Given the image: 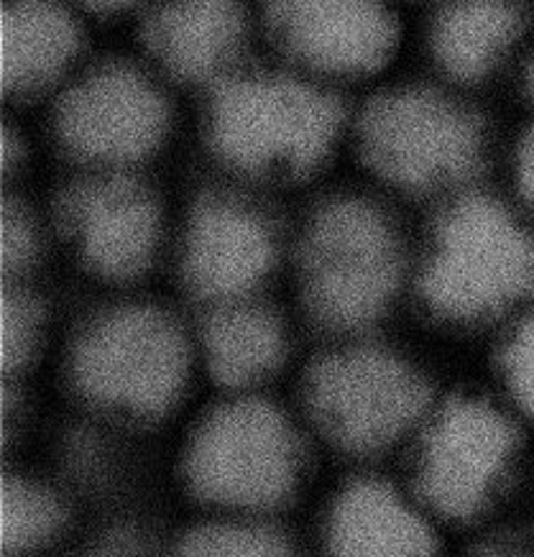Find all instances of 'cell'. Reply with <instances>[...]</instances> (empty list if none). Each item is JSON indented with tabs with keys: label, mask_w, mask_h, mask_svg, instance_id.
Wrapping results in <instances>:
<instances>
[{
	"label": "cell",
	"mask_w": 534,
	"mask_h": 557,
	"mask_svg": "<svg viewBox=\"0 0 534 557\" xmlns=\"http://www.w3.org/2000/svg\"><path fill=\"white\" fill-rule=\"evenodd\" d=\"M412 284L445 325L507 327L534 305V223L514 200L468 189L435 208Z\"/></svg>",
	"instance_id": "1"
},
{
	"label": "cell",
	"mask_w": 534,
	"mask_h": 557,
	"mask_svg": "<svg viewBox=\"0 0 534 557\" xmlns=\"http://www.w3.org/2000/svg\"><path fill=\"white\" fill-rule=\"evenodd\" d=\"M358 151L386 185L443 205L479 187L488 161V128L452 87L401 85L363 108Z\"/></svg>",
	"instance_id": "2"
},
{
	"label": "cell",
	"mask_w": 534,
	"mask_h": 557,
	"mask_svg": "<svg viewBox=\"0 0 534 557\" xmlns=\"http://www.w3.org/2000/svg\"><path fill=\"white\" fill-rule=\"evenodd\" d=\"M524 430L504 399L473 392L435 399L412 437V494L437 522L484 519L522 471Z\"/></svg>",
	"instance_id": "3"
},
{
	"label": "cell",
	"mask_w": 534,
	"mask_h": 557,
	"mask_svg": "<svg viewBox=\"0 0 534 557\" xmlns=\"http://www.w3.org/2000/svg\"><path fill=\"white\" fill-rule=\"evenodd\" d=\"M407 274L405 238L376 202L333 197L314 210L299 246V282L325 327L361 330L382 320Z\"/></svg>",
	"instance_id": "4"
},
{
	"label": "cell",
	"mask_w": 534,
	"mask_h": 557,
	"mask_svg": "<svg viewBox=\"0 0 534 557\" xmlns=\"http://www.w3.org/2000/svg\"><path fill=\"white\" fill-rule=\"evenodd\" d=\"M208 141L215 157L246 174L314 170L343 131L335 95L276 72H231L212 90Z\"/></svg>",
	"instance_id": "5"
},
{
	"label": "cell",
	"mask_w": 534,
	"mask_h": 557,
	"mask_svg": "<svg viewBox=\"0 0 534 557\" xmlns=\"http://www.w3.org/2000/svg\"><path fill=\"white\" fill-rule=\"evenodd\" d=\"M70 373L77 392L95 405L157 417L174 407L187 384V341L157 307H115L77 335Z\"/></svg>",
	"instance_id": "6"
},
{
	"label": "cell",
	"mask_w": 534,
	"mask_h": 557,
	"mask_svg": "<svg viewBox=\"0 0 534 557\" xmlns=\"http://www.w3.org/2000/svg\"><path fill=\"white\" fill-rule=\"evenodd\" d=\"M307 407L340 448L378 453L414 437L435 405L433 386L409 358L389 348L335 350L305 381Z\"/></svg>",
	"instance_id": "7"
},
{
	"label": "cell",
	"mask_w": 534,
	"mask_h": 557,
	"mask_svg": "<svg viewBox=\"0 0 534 557\" xmlns=\"http://www.w3.org/2000/svg\"><path fill=\"white\" fill-rule=\"evenodd\" d=\"M302 475V445L269 401L238 399L195 430L185 453L187 486L204 502L261 509L282 504Z\"/></svg>",
	"instance_id": "8"
},
{
	"label": "cell",
	"mask_w": 534,
	"mask_h": 557,
	"mask_svg": "<svg viewBox=\"0 0 534 557\" xmlns=\"http://www.w3.org/2000/svg\"><path fill=\"white\" fill-rule=\"evenodd\" d=\"M172 113L164 92L126 62H108L87 72L64 92L54 131L64 151L119 172L162 146Z\"/></svg>",
	"instance_id": "9"
},
{
	"label": "cell",
	"mask_w": 534,
	"mask_h": 557,
	"mask_svg": "<svg viewBox=\"0 0 534 557\" xmlns=\"http://www.w3.org/2000/svg\"><path fill=\"white\" fill-rule=\"evenodd\" d=\"M60 218L87 269L113 282L141 276L162 240L157 195L123 172H100L72 185Z\"/></svg>",
	"instance_id": "10"
},
{
	"label": "cell",
	"mask_w": 534,
	"mask_h": 557,
	"mask_svg": "<svg viewBox=\"0 0 534 557\" xmlns=\"http://www.w3.org/2000/svg\"><path fill=\"white\" fill-rule=\"evenodd\" d=\"M280 238L259 208L231 195H208L189 212L182 278L212 305L251 299L276 267Z\"/></svg>",
	"instance_id": "11"
},
{
	"label": "cell",
	"mask_w": 534,
	"mask_h": 557,
	"mask_svg": "<svg viewBox=\"0 0 534 557\" xmlns=\"http://www.w3.org/2000/svg\"><path fill=\"white\" fill-rule=\"evenodd\" d=\"M269 32L305 67L327 75H371L397 54V13L378 3H272Z\"/></svg>",
	"instance_id": "12"
},
{
	"label": "cell",
	"mask_w": 534,
	"mask_h": 557,
	"mask_svg": "<svg viewBox=\"0 0 534 557\" xmlns=\"http://www.w3.org/2000/svg\"><path fill=\"white\" fill-rule=\"evenodd\" d=\"M532 34L524 5L465 0L433 11L424 44L437 75L452 90L486 85L517 60Z\"/></svg>",
	"instance_id": "13"
},
{
	"label": "cell",
	"mask_w": 534,
	"mask_h": 557,
	"mask_svg": "<svg viewBox=\"0 0 534 557\" xmlns=\"http://www.w3.org/2000/svg\"><path fill=\"white\" fill-rule=\"evenodd\" d=\"M437 519L414 494L384 481H356L327 517L333 557H443Z\"/></svg>",
	"instance_id": "14"
},
{
	"label": "cell",
	"mask_w": 534,
	"mask_h": 557,
	"mask_svg": "<svg viewBox=\"0 0 534 557\" xmlns=\"http://www.w3.org/2000/svg\"><path fill=\"white\" fill-rule=\"evenodd\" d=\"M246 41V16L236 3H170L144 21V44L170 75L215 85L228 77Z\"/></svg>",
	"instance_id": "15"
},
{
	"label": "cell",
	"mask_w": 534,
	"mask_h": 557,
	"mask_svg": "<svg viewBox=\"0 0 534 557\" xmlns=\"http://www.w3.org/2000/svg\"><path fill=\"white\" fill-rule=\"evenodd\" d=\"M83 32L54 3H5L0 11V75L5 92H36L75 62Z\"/></svg>",
	"instance_id": "16"
},
{
	"label": "cell",
	"mask_w": 534,
	"mask_h": 557,
	"mask_svg": "<svg viewBox=\"0 0 534 557\" xmlns=\"http://www.w3.org/2000/svg\"><path fill=\"white\" fill-rule=\"evenodd\" d=\"M200 348L212 379L233 388L251 386L280 371L287 330L280 314L253 299L212 305L200 325Z\"/></svg>",
	"instance_id": "17"
},
{
	"label": "cell",
	"mask_w": 534,
	"mask_h": 557,
	"mask_svg": "<svg viewBox=\"0 0 534 557\" xmlns=\"http://www.w3.org/2000/svg\"><path fill=\"white\" fill-rule=\"evenodd\" d=\"M64 511L54 494L39 483L9 479L3 483V555L21 557L57 537Z\"/></svg>",
	"instance_id": "18"
},
{
	"label": "cell",
	"mask_w": 534,
	"mask_h": 557,
	"mask_svg": "<svg viewBox=\"0 0 534 557\" xmlns=\"http://www.w3.org/2000/svg\"><path fill=\"white\" fill-rule=\"evenodd\" d=\"M496 371L504 401L526 428H534V305L504 327Z\"/></svg>",
	"instance_id": "19"
},
{
	"label": "cell",
	"mask_w": 534,
	"mask_h": 557,
	"mask_svg": "<svg viewBox=\"0 0 534 557\" xmlns=\"http://www.w3.org/2000/svg\"><path fill=\"white\" fill-rule=\"evenodd\" d=\"M174 557H297L280 534L248 524H212L182 540Z\"/></svg>",
	"instance_id": "20"
},
{
	"label": "cell",
	"mask_w": 534,
	"mask_h": 557,
	"mask_svg": "<svg viewBox=\"0 0 534 557\" xmlns=\"http://www.w3.org/2000/svg\"><path fill=\"white\" fill-rule=\"evenodd\" d=\"M0 348L3 369L21 371L34 361L44 333V312L32 295L18 289L3 292V314H0Z\"/></svg>",
	"instance_id": "21"
},
{
	"label": "cell",
	"mask_w": 534,
	"mask_h": 557,
	"mask_svg": "<svg viewBox=\"0 0 534 557\" xmlns=\"http://www.w3.org/2000/svg\"><path fill=\"white\" fill-rule=\"evenodd\" d=\"M0 244H3V271L21 274L36 261L39 253V233L34 218L18 202L3 205V225H0Z\"/></svg>",
	"instance_id": "22"
},
{
	"label": "cell",
	"mask_w": 534,
	"mask_h": 557,
	"mask_svg": "<svg viewBox=\"0 0 534 557\" xmlns=\"http://www.w3.org/2000/svg\"><path fill=\"white\" fill-rule=\"evenodd\" d=\"M511 182L517 208L534 223V123L519 136L511 153Z\"/></svg>",
	"instance_id": "23"
},
{
	"label": "cell",
	"mask_w": 534,
	"mask_h": 557,
	"mask_svg": "<svg viewBox=\"0 0 534 557\" xmlns=\"http://www.w3.org/2000/svg\"><path fill=\"white\" fill-rule=\"evenodd\" d=\"M21 138L13 136L11 131H3V170L13 172L21 164Z\"/></svg>",
	"instance_id": "24"
},
{
	"label": "cell",
	"mask_w": 534,
	"mask_h": 557,
	"mask_svg": "<svg viewBox=\"0 0 534 557\" xmlns=\"http://www.w3.org/2000/svg\"><path fill=\"white\" fill-rule=\"evenodd\" d=\"M522 77H524L526 95H530V100L534 102V44H532V49L526 51V60H524V67H522Z\"/></svg>",
	"instance_id": "25"
},
{
	"label": "cell",
	"mask_w": 534,
	"mask_h": 557,
	"mask_svg": "<svg viewBox=\"0 0 534 557\" xmlns=\"http://www.w3.org/2000/svg\"><path fill=\"white\" fill-rule=\"evenodd\" d=\"M90 557H115V555H90Z\"/></svg>",
	"instance_id": "26"
}]
</instances>
